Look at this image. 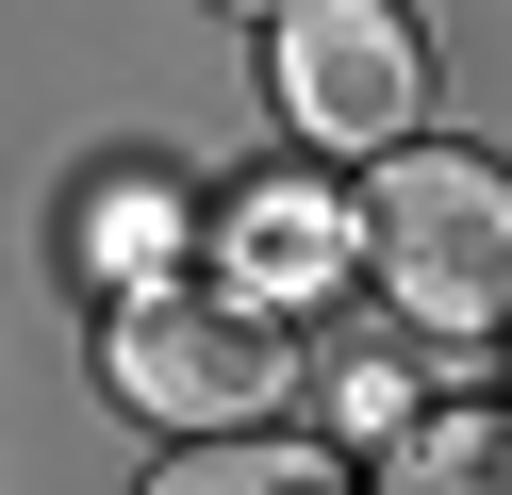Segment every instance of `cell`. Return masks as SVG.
<instances>
[{
    "label": "cell",
    "instance_id": "obj_4",
    "mask_svg": "<svg viewBox=\"0 0 512 495\" xmlns=\"http://www.w3.org/2000/svg\"><path fill=\"white\" fill-rule=\"evenodd\" d=\"M232 17H281V0H232Z\"/></svg>",
    "mask_w": 512,
    "mask_h": 495
},
{
    "label": "cell",
    "instance_id": "obj_1",
    "mask_svg": "<svg viewBox=\"0 0 512 495\" xmlns=\"http://www.w3.org/2000/svg\"><path fill=\"white\" fill-rule=\"evenodd\" d=\"M364 281H380V314L446 330V347L512 330V182L479 149H380V182H364Z\"/></svg>",
    "mask_w": 512,
    "mask_h": 495
},
{
    "label": "cell",
    "instance_id": "obj_2",
    "mask_svg": "<svg viewBox=\"0 0 512 495\" xmlns=\"http://www.w3.org/2000/svg\"><path fill=\"white\" fill-rule=\"evenodd\" d=\"M116 396L149 429H248L281 396V330L248 297H133L116 314Z\"/></svg>",
    "mask_w": 512,
    "mask_h": 495
},
{
    "label": "cell",
    "instance_id": "obj_3",
    "mask_svg": "<svg viewBox=\"0 0 512 495\" xmlns=\"http://www.w3.org/2000/svg\"><path fill=\"white\" fill-rule=\"evenodd\" d=\"M413 17L397 0H281V99H298L314 149H397L413 116Z\"/></svg>",
    "mask_w": 512,
    "mask_h": 495
}]
</instances>
